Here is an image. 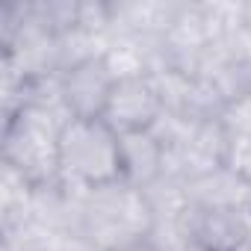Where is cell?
<instances>
[{"mask_svg": "<svg viewBox=\"0 0 251 251\" xmlns=\"http://www.w3.org/2000/svg\"><path fill=\"white\" fill-rule=\"evenodd\" d=\"M183 227H186V233H189L198 245H204L207 251H236V248L248 239L242 213L186 207V213H183Z\"/></svg>", "mask_w": 251, "mask_h": 251, "instance_id": "52a82bcc", "label": "cell"}, {"mask_svg": "<svg viewBox=\"0 0 251 251\" xmlns=\"http://www.w3.org/2000/svg\"><path fill=\"white\" fill-rule=\"evenodd\" d=\"M115 86V74L103 56L74 65L62 74V98L71 118H103Z\"/></svg>", "mask_w": 251, "mask_h": 251, "instance_id": "277c9868", "label": "cell"}, {"mask_svg": "<svg viewBox=\"0 0 251 251\" xmlns=\"http://www.w3.org/2000/svg\"><path fill=\"white\" fill-rule=\"evenodd\" d=\"M236 251H251V239H245V242H242V245H239Z\"/></svg>", "mask_w": 251, "mask_h": 251, "instance_id": "30bf717a", "label": "cell"}, {"mask_svg": "<svg viewBox=\"0 0 251 251\" xmlns=\"http://www.w3.org/2000/svg\"><path fill=\"white\" fill-rule=\"evenodd\" d=\"M163 112L166 106L151 74H136V77L115 80L109 103L103 109V121L118 136H124V133L154 130V124L163 118Z\"/></svg>", "mask_w": 251, "mask_h": 251, "instance_id": "3957f363", "label": "cell"}, {"mask_svg": "<svg viewBox=\"0 0 251 251\" xmlns=\"http://www.w3.org/2000/svg\"><path fill=\"white\" fill-rule=\"evenodd\" d=\"M121 142V180L133 189L154 186L166 172V145L154 130L124 133Z\"/></svg>", "mask_w": 251, "mask_h": 251, "instance_id": "8992f818", "label": "cell"}, {"mask_svg": "<svg viewBox=\"0 0 251 251\" xmlns=\"http://www.w3.org/2000/svg\"><path fill=\"white\" fill-rule=\"evenodd\" d=\"M189 207L198 210H225V213H245L251 207V180L230 166H219L207 175H198L183 183Z\"/></svg>", "mask_w": 251, "mask_h": 251, "instance_id": "5b68a950", "label": "cell"}, {"mask_svg": "<svg viewBox=\"0 0 251 251\" xmlns=\"http://www.w3.org/2000/svg\"><path fill=\"white\" fill-rule=\"evenodd\" d=\"M59 180L77 192L121 183V142L103 118H71L62 127Z\"/></svg>", "mask_w": 251, "mask_h": 251, "instance_id": "6da1fadb", "label": "cell"}, {"mask_svg": "<svg viewBox=\"0 0 251 251\" xmlns=\"http://www.w3.org/2000/svg\"><path fill=\"white\" fill-rule=\"evenodd\" d=\"M225 130L230 136H239V139H251V95L233 100V103H225L222 112H219Z\"/></svg>", "mask_w": 251, "mask_h": 251, "instance_id": "ba28073f", "label": "cell"}, {"mask_svg": "<svg viewBox=\"0 0 251 251\" xmlns=\"http://www.w3.org/2000/svg\"><path fill=\"white\" fill-rule=\"evenodd\" d=\"M118 251H160L151 239H142V242H133V245H124V248H118Z\"/></svg>", "mask_w": 251, "mask_h": 251, "instance_id": "9c48e42d", "label": "cell"}, {"mask_svg": "<svg viewBox=\"0 0 251 251\" xmlns=\"http://www.w3.org/2000/svg\"><path fill=\"white\" fill-rule=\"evenodd\" d=\"M151 230L154 213L142 189H133L121 180L83 195L77 233L92 239L100 251H118L124 245L142 242L151 236Z\"/></svg>", "mask_w": 251, "mask_h": 251, "instance_id": "7a4b0ae2", "label": "cell"}]
</instances>
